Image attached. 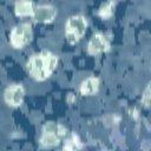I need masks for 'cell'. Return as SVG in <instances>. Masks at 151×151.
Here are the masks:
<instances>
[{
	"label": "cell",
	"instance_id": "cell-1",
	"mask_svg": "<svg viewBox=\"0 0 151 151\" xmlns=\"http://www.w3.org/2000/svg\"><path fill=\"white\" fill-rule=\"evenodd\" d=\"M58 65V57L48 51H42L31 55L27 60L26 68L29 76L35 80H45L55 70Z\"/></svg>",
	"mask_w": 151,
	"mask_h": 151
},
{
	"label": "cell",
	"instance_id": "cell-2",
	"mask_svg": "<svg viewBox=\"0 0 151 151\" xmlns=\"http://www.w3.org/2000/svg\"><path fill=\"white\" fill-rule=\"evenodd\" d=\"M87 28V19L83 14L71 15L65 22V37L70 44L79 41Z\"/></svg>",
	"mask_w": 151,
	"mask_h": 151
},
{
	"label": "cell",
	"instance_id": "cell-3",
	"mask_svg": "<svg viewBox=\"0 0 151 151\" xmlns=\"http://www.w3.org/2000/svg\"><path fill=\"white\" fill-rule=\"evenodd\" d=\"M64 136H66V129L61 124L55 122H47L42 126L40 144L44 147L57 146Z\"/></svg>",
	"mask_w": 151,
	"mask_h": 151
},
{
	"label": "cell",
	"instance_id": "cell-4",
	"mask_svg": "<svg viewBox=\"0 0 151 151\" xmlns=\"http://www.w3.org/2000/svg\"><path fill=\"white\" fill-rule=\"evenodd\" d=\"M33 37L32 25L29 22H21L15 25L9 33V42L14 48H22L31 42Z\"/></svg>",
	"mask_w": 151,
	"mask_h": 151
},
{
	"label": "cell",
	"instance_id": "cell-5",
	"mask_svg": "<svg viewBox=\"0 0 151 151\" xmlns=\"http://www.w3.org/2000/svg\"><path fill=\"white\" fill-rule=\"evenodd\" d=\"M25 97V88L21 84H12L6 87L4 92V99L8 106H20Z\"/></svg>",
	"mask_w": 151,
	"mask_h": 151
},
{
	"label": "cell",
	"instance_id": "cell-6",
	"mask_svg": "<svg viewBox=\"0 0 151 151\" xmlns=\"http://www.w3.org/2000/svg\"><path fill=\"white\" fill-rule=\"evenodd\" d=\"M109 48H110L109 39L103 33L93 34L87 44V51L92 55H97L99 53L106 52V51H109Z\"/></svg>",
	"mask_w": 151,
	"mask_h": 151
},
{
	"label": "cell",
	"instance_id": "cell-7",
	"mask_svg": "<svg viewBox=\"0 0 151 151\" xmlns=\"http://www.w3.org/2000/svg\"><path fill=\"white\" fill-rule=\"evenodd\" d=\"M32 17L38 22H51L57 17V8L52 5H39L34 7Z\"/></svg>",
	"mask_w": 151,
	"mask_h": 151
},
{
	"label": "cell",
	"instance_id": "cell-8",
	"mask_svg": "<svg viewBox=\"0 0 151 151\" xmlns=\"http://www.w3.org/2000/svg\"><path fill=\"white\" fill-rule=\"evenodd\" d=\"M99 85H100L99 78L94 77V76H91V77H87L80 84L79 91H80V93L83 96H93V94H96L98 92Z\"/></svg>",
	"mask_w": 151,
	"mask_h": 151
},
{
	"label": "cell",
	"instance_id": "cell-9",
	"mask_svg": "<svg viewBox=\"0 0 151 151\" xmlns=\"http://www.w3.org/2000/svg\"><path fill=\"white\" fill-rule=\"evenodd\" d=\"M34 4L32 0H17L14 4V13L18 17H32Z\"/></svg>",
	"mask_w": 151,
	"mask_h": 151
},
{
	"label": "cell",
	"instance_id": "cell-10",
	"mask_svg": "<svg viewBox=\"0 0 151 151\" xmlns=\"http://www.w3.org/2000/svg\"><path fill=\"white\" fill-rule=\"evenodd\" d=\"M113 7H114V4L112 1H107V2H105L100 6V8L98 11V14L103 19H109L113 14Z\"/></svg>",
	"mask_w": 151,
	"mask_h": 151
},
{
	"label": "cell",
	"instance_id": "cell-11",
	"mask_svg": "<svg viewBox=\"0 0 151 151\" xmlns=\"http://www.w3.org/2000/svg\"><path fill=\"white\" fill-rule=\"evenodd\" d=\"M81 147V143L78 138L77 134H72L68 139H66L65 142V145H64V149H67V150H77V149H80Z\"/></svg>",
	"mask_w": 151,
	"mask_h": 151
},
{
	"label": "cell",
	"instance_id": "cell-12",
	"mask_svg": "<svg viewBox=\"0 0 151 151\" xmlns=\"http://www.w3.org/2000/svg\"><path fill=\"white\" fill-rule=\"evenodd\" d=\"M142 104L145 106V107H149L150 106V84L146 85L144 92H143V96H142Z\"/></svg>",
	"mask_w": 151,
	"mask_h": 151
}]
</instances>
